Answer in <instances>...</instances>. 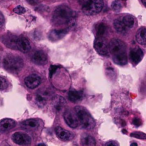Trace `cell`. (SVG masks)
<instances>
[{"mask_svg":"<svg viewBox=\"0 0 146 146\" xmlns=\"http://www.w3.org/2000/svg\"><path fill=\"white\" fill-rule=\"evenodd\" d=\"M52 21L55 25H67L74 27L76 22L74 12L66 5H60L56 8L53 13Z\"/></svg>","mask_w":146,"mask_h":146,"instance_id":"6da1fadb","label":"cell"},{"mask_svg":"<svg viewBox=\"0 0 146 146\" xmlns=\"http://www.w3.org/2000/svg\"><path fill=\"white\" fill-rule=\"evenodd\" d=\"M109 52L112 54L113 61L118 65L124 66L128 63L126 46L120 39L113 38L108 44Z\"/></svg>","mask_w":146,"mask_h":146,"instance_id":"7a4b0ae2","label":"cell"},{"mask_svg":"<svg viewBox=\"0 0 146 146\" xmlns=\"http://www.w3.org/2000/svg\"><path fill=\"white\" fill-rule=\"evenodd\" d=\"M2 64L6 70L11 73L19 72L24 66V61L20 56L14 54H7L4 57Z\"/></svg>","mask_w":146,"mask_h":146,"instance_id":"3957f363","label":"cell"},{"mask_svg":"<svg viewBox=\"0 0 146 146\" xmlns=\"http://www.w3.org/2000/svg\"><path fill=\"white\" fill-rule=\"evenodd\" d=\"M75 112L83 128L86 130H92L95 127V121L85 108L82 106H77L75 108Z\"/></svg>","mask_w":146,"mask_h":146,"instance_id":"277c9868","label":"cell"},{"mask_svg":"<svg viewBox=\"0 0 146 146\" xmlns=\"http://www.w3.org/2000/svg\"><path fill=\"white\" fill-rule=\"evenodd\" d=\"M104 6V0H86L83 4L82 10L86 15H95L102 11Z\"/></svg>","mask_w":146,"mask_h":146,"instance_id":"5b68a950","label":"cell"},{"mask_svg":"<svg viewBox=\"0 0 146 146\" xmlns=\"http://www.w3.org/2000/svg\"><path fill=\"white\" fill-rule=\"evenodd\" d=\"M94 48L101 56H107L109 53V48L106 40L104 36H96L94 41Z\"/></svg>","mask_w":146,"mask_h":146,"instance_id":"8992f818","label":"cell"},{"mask_svg":"<svg viewBox=\"0 0 146 146\" xmlns=\"http://www.w3.org/2000/svg\"><path fill=\"white\" fill-rule=\"evenodd\" d=\"M11 139L13 142L20 145H29L31 142V137L27 133L22 132H17L14 133L11 136Z\"/></svg>","mask_w":146,"mask_h":146,"instance_id":"52a82bcc","label":"cell"},{"mask_svg":"<svg viewBox=\"0 0 146 146\" xmlns=\"http://www.w3.org/2000/svg\"><path fill=\"white\" fill-rule=\"evenodd\" d=\"M64 118L66 123L71 128H76L78 126V118H77L76 114H74L72 111L70 110H66L64 113Z\"/></svg>","mask_w":146,"mask_h":146,"instance_id":"ba28073f","label":"cell"},{"mask_svg":"<svg viewBox=\"0 0 146 146\" xmlns=\"http://www.w3.org/2000/svg\"><path fill=\"white\" fill-rule=\"evenodd\" d=\"M41 77L37 74H31L24 80L26 86L30 89H34L35 88L38 87L41 84Z\"/></svg>","mask_w":146,"mask_h":146,"instance_id":"9c48e42d","label":"cell"},{"mask_svg":"<svg viewBox=\"0 0 146 146\" xmlns=\"http://www.w3.org/2000/svg\"><path fill=\"white\" fill-rule=\"evenodd\" d=\"M52 106L56 113H60L63 111L66 104L65 98L61 96H56L52 98Z\"/></svg>","mask_w":146,"mask_h":146,"instance_id":"30bf717a","label":"cell"},{"mask_svg":"<svg viewBox=\"0 0 146 146\" xmlns=\"http://www.w3.org/2000/svg\"><path fill=\"white\" fill-rule=\"evenodd\" d=\"M17 48L21 52L27 53L31 49V44L26 37H18L17 41Z\"/></svg>","mask_w":146,"mask_h":146,"instance_id":"8fae6325","label":"cell"},{"mask_svg":"<svg viewBox=\"0 0 146 146\" xmlns=\"http://www.w3.org/2000/svg\"><path fill=\"white\" fill-rule=\"evenodd\" d=\"M50 96H51V93L47 90L41 91L36 96L35 101L38 107H44Z\"/></svg>","mask_w":146,"mask_h":146,"instance_id":"7c38bea8","label":"cell"},{"mask_svg":"<svg viewBox=\"0 0 146 146\" xmlns=\"http://www.w3.org/2000/svg\"><path fill=\"white\" fill-rule=\"evenodd\" d=\"M17 125L15 121L10 118H4L0 121V133H6L13 129Z\"/></svg>","mask_w":146,"mask_h":146,"instance_id":"4fadbf2b","label":"cell"},{"mask_svg":"<svg viewBox=\"0 0 146 146\" xmlns=\"http://www.w3.org/2000/svg\"><path fill=\"white\" fill-rule=\"evenodd\" d=\"M143 57V52L140 48H132L130 51V59L132 61V63L135 65L138 64Z\"/></svg>","mask_w":146,"mask_h":146,"instance_id":"5bb4252c","label":"cell"},{"mask_svg":"<svg viewBox=\"0 0 146 146\" xmlns=\"http://www.w3.org/2000/svg\"><path fill=\"white\" fill-rule=\"evenodd\" d=\"M33 62L37 65H44L47 63V56L42 51H36L32 56Z\"/></svg>","mask_w":146,"mask_h":146,"instance_id":"9a60e30c","label":"cell"},{"mask_svg":"<svg viewBox=\"0 0 146 146\" xmlns=\"http://www.w3.org/2000/svg\"><path fill=\"white\" fill-rule=\"evenodd\" d=\"M55 133L56 136L61 141H68L73 138L72 133L64 129L61 127H56L55 128Z\"/></svg>","mask_w":146,"mask_h":146,"instance_id":"2e32d148","label":"cell"},{"mask_svg":"<svg viewBox=\"0 0 146 146\" xmlns=\"http://www.w3.org/2000/svg\"><path fill=\"white\" fill-rule=\"evenodd\" d=\"M67 33H68V30L66 29H54L50 32L48 37H49V39L51 41H56L61 39L64 36H65Z\"/></svg>","mask_w":146,"mask_h":146,"instance_id":"e0dca14e","label":"cell"},{"mask_svg":"<svg viewBox=\"0 0 146 146\" xmlns=\"http://www.w3.org/2000/svg\"><path fill=\"white\" fill-rule=\"evenodd\" d=\"M21 126L25 128V129L34 130L38 128V127L39 126V123L37 120L31 118V119H28L23 121L21 123Z\"/></svg>","mask_w":146,"mask_h":146,"instance_id":"ac0fdd59","label":"cell"},{"mask_svg":"<svg viewBox=\"0 0 146 146\" xmlns=\"http://www.w3.org/2000/svg\"><path fill=\"white\" fill-rule=\"evenodd\" d=\"M137 42L142 46H146V28H141L135 35Z\"/></svg>","mask_w":146,"mask_h":146,"instance_id":"d6986e66","label":"cell"},{"mask_svg":"<svg viewBox=\"0 0 146 146\" xmlns=\"http://www.w3.org/2000/svg\"><path fill=\"white\" fill-rule=\"evenodd\" d=\"M18 37L14 35H8L4 38V44L9 48L13 49H17V41Z\"/></svg>","mask_w":146,"mask_h":146,"instance_id":"ffe728a7","label":"cell"},{"mask_svg":"<svg viewBox=\"0 0 146 146\" xmlns=\"http://www.w3.org/2000/svg\"><path fill=\"white\" fill-rule=\"evenodd\" d=\"M83 94L81 91L71 90L68 92V99L73 103H77L82 99Z\"/></svg>","mask_w":146,"mask_h":146,"instance_id":"44dd1931","label":"cell"},{"mask_svg":"<svg viewBox=\"0 0 146 146\" xmlns=\"http://www.w3.org/2000/svg\"><path fill=\"white\" fill-rule=\"evenodd\" d=\"M113 26L117 32L119 34H125L128 29L126 26L124 24V23L121 21V19H115L113 22Z\"/></svg>","mask_w":146,"mask_h":146,"instance_id":"7402d4cb","label":"cell"},{"mask_svg":"<svg viewBox=\"0 0 146 146\" xmlns=\"http://www.w3.org/2000/svg\"><path fill=\"white\" fill-rule=\"evenodd\" d=\"M81 142L83 145L91 146L96 145V142L94 138H93L91 135H88V134H84L81 136Z\"/></svg>","mask_w":146,"mask_h":146,"instance_id":"603a6c76","label":"cell"},{"mask_svg":"<svg viewBox=\"0 0 146 146\" xmlns=\"http://www.w3.org/2000/svg\"><path fill=\"white\" fill-rule=\"evenodd\" d=\"M128 29L133 28L135 24V19L131 15H125L121 19Z\"/></svg>","mask_w":146,"mask_h":146,"instance_id":"cb8c5ba5","label":"cell"},{"mask_svg":"<svg viewBox=\"0 0 146 146\" xmlns=\"http://www.w3.org/2000/svg\"><path fill=\"white\" fill-rule=\"evenodd\" d=\"M107 31V26L104 23H100L97 26L96 36H104Z\"/></svg>","mask_w":146,"mask_h":146,"instance_id":"d4e9b609","label":"cell"},{"mask_svg":"<svg viewBox=\"0 0 146 146\" xmlns=\"http://www.w3.org/2000/svg\"><path fill=\"white\" fill-rule=\"evenodd\" d=\"M122 7V3L119 0H115V1H113L112 4H111V8L115 12H118V11H121Z\"/></svg>","mask_w":146,"mask_h":146,"instance_id":"484cf974","label":"cell"},{"mask_svg":"<svg viewBox=\"0 0 146 146\" xmlns=\"http://www.w3.org/2000/svg\"><path fill=\"white\" fill-rule=\"evenodd\" d=\"M8 87V82L3 77H0V91H4Z\"/></svg>","mask_w":146,"mask_h":146,"instance_id":"4316f807","label":"cell"},{"mask_svg":"<svg viewBox=\"0 0 146 146\" xmlns=\"http://www.w3.org/2000/svg\"><path fill=\"white\" fill-rule=\"evenodd\" d=\"M14 12L18 14H23L26 12V9L24 7H21V6H17L14 9Z\"/></svg>","mask_w":146,"mask_h":146,"instance_id":"83f0119b","label":"cell"},{"mask_svg":"<svg viewBox=\"0 0 146 146\" xmlns=\"http://www.w3.org/2000/svg\"><path fill=\"white\" fill-rule=\"evenodd\" d=\"M131 135L132 137L140 138V139H146V135L144 133H131Z\"/></svg>","mask_w":146,"mask_h":146,"instance_id":"f1b7e54d","label":"cell"},{"mask_svg":"<svg viewBox=\"0 0 146 146\" xmlns=\"http://www.w3.org/2000/svg\"><path fill=\"white\" fill-rule=\"evenodd\" d=\"M58 68V66H51V67H50L49 68V77L50 78H51L52 77V76L54 75V73L56 71V70Z\"/></svg>","mask_w":146,"mask_h":146,"instance_id":"f546056e","label":"cell"},{"mask_svg":"<svg viewBox=\"0 0 146 146\" xmlns=\"http://www.w3.org/2000/svg\"><path fill=\"white\" fill-rule=\"evenodd\" d=\"M133 123L135 125H136V126H139V125H141V121H140L138 118H134L133 121Z\"/></svg>","mask_w":146,"mask_h":146,"instance_id":"4dcf8cb0","label":"cell"},{"mask_svg":"<svg viewBox=\"0 0 146 146\" xmlns=\"http://www.w3.org/2000/svg\"><path fill=\"white\" fill-rule=\"evenodd\" d=\"M106 145L118 146V145H119V143H118L115 142V141H109V142L106 143Z\"/></svg>","mask_w":146,"mask_h":146,"instance_id":"1f68e13d","label":"cell"},{"mask_svg":"<svg viewBox=\"0 0 146 146\" xmlns=\"http://www.w3.org/2000/svg\"><path fill=\"white\" fill-rule=\"evenodd\" d=\"M4 22V16L3 14L0 12V27L3 25Z\"/></svg>","mask_w":146,"mask_h":146,"instance_id":"d6a6232c","label":"cell"},{"mask_svg":"<svg viewBox=\"0 0 146 146\" xmlns=\"http://www.w3.org/2000/svg\"><path fill=\"white\" fill-rule=\"evenodd\" d=\"M142 2H143V4L146 7V0H142Z\"/></svg>","mask_w":146,"mask_h":146,"instance_id":"836d02e7","label":"cell"},{"mask_svg":"<svg viewBox=\"0 0 146 146\" xmlns=\"http://www.w3.org/2000/svg\"><path fill=\"white\" fill-rule=\"evenodd\" d=\"M46 145V144L45 143H39V144H38V145Z\"/></svg>","mask_w":146,"mask_h":146,"instance_id":"e575fe53","label":"cell"},{"mask_svg":"<svg viewBox=\"0 0 146 146\" xmlns=\"http://www.w3.org/2000/svg\"><path fill=\"white\" fill-rule=\"evenodd\" d=\"M131 145H137V143H131Z\"/></svg>","mask_w":146,"mask_h":146,"instance_id":"d590c367","label":"cell"}]
</instances>
